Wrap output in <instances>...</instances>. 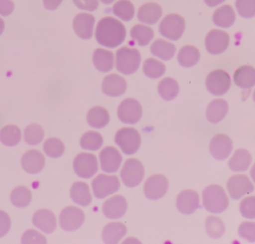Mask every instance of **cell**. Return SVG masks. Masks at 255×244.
<instances>
[{"label": "cell", "mask_w": 255, "mask_h": 244, "mask_svg": "<svg viewBox=\"0 0 255 244\" xmlns=\"http://www.w3.org/2000/svg\"><path fill=\"white\" fill-rule=\"evenodd\" d=\"M115 142L125 154L134 153L140 145V134L133 127H123L115 135Z\"/></svg>", "instance_id": "4"}, {"label": "cell", "mask_w": 255, "mask_h": 244, "mask_svg": "<svg viewBox=\"0 0 255 244\" xmlns=\"http://www.w3.org/2000/svg\"><path fill=\"white\" fill-rule=\"evenodd\" d=\"M251 160L252 157L249 151L244 148H239L235 150V152L230 157L228 166L233 171H244L249 167Z\"/></svg>", "instance_id": "30"}, {"label": "cell", "mask_w": 255, "mask_h": 244, "mask_svg": "<svg viewBox=\"0 0 255 244\" xmlns=\"http://www.w3.org/2000/svg\"><path fill=\"white\" fill-rule=\"evenodd\" d=\"M120 188V180L116 175L99 174L92 181V189L96 197L104 198Z\"/></svg>", "instance_id": "8"}, {"label": "cell", "mask_w": 255, "mask_h": 244, "mask_svg": "<svg viewBox=\"0 0 255 244\" xmlns=\"http://www.w3.org/2000/svg\"><path fill=\"white\" fill-rule=\"evenodd\" d=\"M185 29L184 19L177 14L166 15L159 23V33L169 40H178Z\"/></svg>", "instance_id": "5"}, {"label": "cell", "mask_w": 255, "mask_h": 244, "mask_svg": "<svg viewBox=\"0 0 255 244\" xmlns=\"http://www.w3.org/2000/svg\"><path fill=\"white\" fill-rule=\"evenodd\" d=\"M229 200L224 189L217 185L211 184L202 191V204L206 210L211 213L223 212L228 206Z\"/></svg>", "instance_id": "2"}, {"label": "cell", "mask_w": 255, "mask_h": 244, "mask_svg": "<svg viewBox=\"0 0 255 244\" xmlns=\"http://www.w3.org/2000/svg\"><path fill=\"white\" fill-rule=\"evenodd\" d=\"M200 58V53L194 46L186 45L180 48L177 54V61L182 67H192L194 66Z\"/></svg>", "instance_id": "33"}, {"label": "cell", "mask_w": 255, "mask_h": 244, "mask_svg": "<svg viewBox=\"0 0 255 244\" xmlns=\"http://www.w3.org/2000/svg\"><path fill=\"white\" fill-rule=\"evenodd\" d=\"M130 37L139 46H146L153 38V30L146 25L136 24L130 29Z\"/></svg>", "instance_id": "35"}, {"label": "cell", "mask_w": 255, "mask_h": 244, "mask_svg": "<svg viewBox=\"0 0 255 244\" xmlns=\"http://www.w3.org/2000/svg\"><path fill=\"white\" fill-rule=\"evenodd\" d=\"M63 0H43L44 7L48 10H54L59 7Z\"/></svg>", "instance_id": "51"}, {"label": "cell", "mask_w": 255, "mask_h": 244, "mask_svg": "<svg viewBox=\"0 0 255 244\" xmlns=\"http://www.w3.org/2000/svg\"><path fill=\"white\" fill-rule=\"evenodd\" d=\"M127 31L124 24L113 17L102 18L96 27V40L107 48H116L126 39Z\"/></svg>", "instance_id": "1"}, {"label": "cell", "mask_w": 255, "mask_h": 244, "mask_svg": "<svg viewBox=\"0 0 255 244\" xmlns=\"http://www.w3.org/2000/svg\"><path fill=\"white\" fill-rule=\"evenodd\" d=\"M227 112H228L227 102L223 99H215L208 104L205 111V115L207 120L210 122L216 123L224 119Z\"/></svg>", "instance_id": "23"}, {"label": "cell", "mask_w": 255, "mask_h": 244, "mask_svg": "<svg viewBox=\"0 0 255 244\" xmlns=\"http://www.w3.org/2000/svg\"><path fill=\"white\" fill-rule=\"evenodd\" d=\"M103 3H105V4H110V3H112V2H114L115 0H101Z\"/></svg>", "instance_id": "55"}, {"label": "cell", "mask_w": 255, "mask_h": 244, "mask_svg": "<svg viewBox=\"0 0 255 244\" xmlns=\"http://www.w3.org/2000/svg\"><path fill=\"white\" fill-rule=\"evenodd\" d=\"M21 139V130L14 124L5 125L0 129V141L5 145H15Z\"/></svg>", "instance_id": "36"}, {"label": "cell", "mask_w": 255, "mask_h": 244, "mask_svg": "<svg viewBox=\"0 0 255 244\" xmlns=\"http://www.w3.org/2000/svg\"><path fill=\"white\" fill-rule=\"evenodd\" d=\"M212 21L218 27H230L235 21V12L230 5H223L214 11Z\"/></svg>", "instance_id": "29"}, {"label": "cell", "mask_w": 255, "mask_h": 244, "mask_svg": "<svg viewBox=\"0 0 255 244\" xmlns=\"http://www.w3.org/2000/svg\"><path fill=\"white\" fill-rule=\"evenodd\" d=\"M250 175H251V178L252 180L255 182V163L252 165L251 167V170H250Z\"/></svg>", "instance_id": "53"}, {"label": "cell", "mask_w": 255, "mask_h": 244, "mask_svg": "<svg viewBox=\"0 0 255 244\" xmlns=\"http://www.w3.org/2000/svg\"><path fill=\"white\" fill-rule=\"evenodd\" d=\"M43 149L48 156L56 158L63 154L65 150V146L60 139L56 137H50L45 140L43 144Z\"/></svg>", "instance_id": "42"}, {"label": "cell", "mask_w": 255, "mask_h": 244, "mask_svg": "<svg viewBox=\"0 0 255 244\" xmlns=\"http://www.w3.org/2000/svg\"><path fill=\"white\" fill-rule=\"evenodd\" d=\"M253 101L255 102V90H254V92H253Z\"/></svg>", "instance_id": "56"}, {"label": "cell", "mask_w": 255, "mask_h": 244, "mask_svg": "<svg viewBox=\"0 0 255 244\" xmlns=\"http://www.w3.org/2000/svg\"><path fill=\"white\" fill-rule=\"evenodd\" d=\"M226 187L229 195L234 199H239L254 190V185L245 174H235L231 176L226 183Z\"/></svg>", "instance_id": "12"}, {"label": "cell", "mask_w": 255, "mask_h": 244, "mask_svg": "<svg viewBox=\"0 0 255 244\" xmlns=\"http://www.w3.org/2000/svg\"><path fill=\"white\" fill-rule=\"evenodd\" d=\"M199 204L198 193L191 189H186L178 193L176 197V207L183 214L193 213Z\"/></svg>", "instance_id": "18"}, {"label": "cell", "mask_w": 255, "mask_h": 244, "mask_svg": "<svg viewBox=\"0 0 255 244\" xmlns=\"http://www.w3.org/2000/svg\"><path fill=\"white\" fill-rule=\"evenodd\" d=\"M168 188V180L162 174H153L149 176L143 185L144 195L148 199H158L162 197Z\"/></svg>", "instance_id": "11"}, {"label": "cell", "mask_w": 255, "mask_h": 244, "mask_svg": "<svg viewBox=\"0 0 255 244\" xmlns=\"http://www.w3.org/2000/svg\"><path fill=\"white\" fill-rule=\"evenodd\" d=\"M110 121V116L108 111L102 107H94L89 110L87 114L88 123L96 128L104 127L108 124Z\"/></svg>", "instance_id": "32"}, {"label": "cell", "mask_w": 255, "mask_h": 244, "mask_svg": "<svg viewBox=\"0 0 255 244\" xmlns=\"http://www.w3.org/2000/svg\"><path fill=\"white\" fill-rule=\"evenodd\" d=\"M232 147L231 138L223 133L215 134L209 142V151L216 159H225L232 151Z\"/></svg>", "instance_id": "15"}, {"label": "cell", "mask_w": 255, "mask_h": 244, "mask_svg": "<svg viewBox=\"0 0 255 244\" xmlns=\"http://www.w3.org/2000/svg\"><path fill=\"white\" fill-rule=\"evenodd\" d=\"M75 5L83 10L94 11L98 8L99 2L98 0H73Z\"/></svg>", "instance_id": "48"}, {"label": "cell", "mask_w": 255, "mask_h": 244, "mask_svg": "<svg viewBox=\"0 0 255 244\" xmlns=\"http://www.w3.org/2000/svg\"><path fill=\"white\" fill-rule=\"evenodd\" d=\"M239 235L251 242L255 241V222L245 221L242 222L238 227Z\"/></svg>", "instance_id": "46"}, {"label": "cell", "mask_w": 255, "mask_h": 244, "mask_svg": "<svg viewBox=\"0 0 255 244\" xmlns=\"http://www.w3.org/2000/svg\"><path fill=\"white\" fill-rule=\"evenodd\" d=\"M127 90V81L117 75L111 74L104 78L102 83V91L110 97H118L123 95Z\"/></svg>", "instance_id": "19"}, {"label": "cell", "mask_w": 255, "mask_h": 244, "mask_svg": "<svg viewBox=\"0 0 255 244\" xmlns=\"http://www.w3.org/2000/svg\"><path fill=\"white\" fill-rule=\"evenodd\" d=\"M74 170L80 177L89 178L98 170V160L96 155L87 152H81L76 155L73 162Z\"/></svg>", "instance_id": "10"}, {"label": "cell", "mask_w": 255, "mask_h": 244, "mask_svg": "<svg viewBox=\"0 0 255 244\" xmlns=\"http://www.w3.org/2000/svg\"><path fill=\"white\" fill-rule=\"evenodd\" d=\"M141 60V56L137 49L122 47L116 53V67L119 72L125 75L134 73Z\"/></svg>", "instance_id": "3"}, {"label": "cell", "mask_w": 255, "mask_h": 244, "mask_svg": "<svg viewBox=\"0 0 255 244\" xmlns=\"http://www.w3.org/2000/svg\"><path fill=\"white\" fill-rule=\"evenodd\" d=\"M44 137L43 128L37 124L32 123L24 129V139L29 144H38Z\"/></svg>", "instance_id": "43"}, {"label": "cell", "mask_w": 255, "mask_h": 244, "mask_svg": "<svg viewBox=\"0 0 255 244\" xmlns=\"http://www.w3.org/2000/svg\"><path fill=\"white\" fill-rule=\"evenodd\" d=\"M22 242L23 243H46V239L42 234H40L36 230L29 229L23 233Z\"/></svg>", "instance_id": "47"}, {"label": "cell", "mask_w": 255, "mask_h": 244, "mask_svg": "<svg viewBox=\"0 0 255 244\" xmlns=\"http://www.w3.org/2000/svg\"><path fill=\"white\" fill-rule=\"evenodd\" d=\"M225 0H204V2L206 3V5L210 6V7H214V6H217L219 5L220 3L224 2Z\"/></svg>", "instance_id": "52"}, {"label": "cell", "mask_w": 255, "mask_h": 244, "mask_svg": "<svg viewBox=\"0 0 255 244\" xmlns=\"http://www.w3.org/2000/svg\"><path fill=\"white\" fill-rule=\"evenodd\" d=\"M102 144L103 136L101 133L93 130L85 132L80 139V145L82 148L88 150H97L102 146Z\"/></svg>", "instance_id": "39"}, {"label": "cell", "mask_w": 255, "mask_h": 244, "mask_svg": "<svg viewBox=\"0 0 255 244\" xmlns=\"http://www.w3.org/2000/svg\"><path fill=\"white\" fill-rule=\"evenodd\" d=\"M120 175L123 183L126 186L134 187L137 186L142 180L144 169L139 160L135 158H128L125 161Z\"/></svg>", "instance_id": "6"}, {"label": "cell", "mask_w": 255, "mask_h": 244, "mask_svg": "<svg viewBox=\"0 0 255 244\" xmlns=\"http://www.w3.org/2000/svg\"><path fill=\"white\" fill-rule=\"evenodd\" d=\"M235 7L238 14L244 18L255 16V0H236Z\"/></svg>", "instance_id": "44"}, {"label": "cell", "mask_w": 255, "mask_h": 244, "mask_svg": "<svg viewBox=\"0 0 255 244\" xmlns=\"http://www.w3.org/2000/svg\"><path fill=\"white\" fill-rule=\"evenodd\" d=\"M142 71L146 77L157 79L164 74L165 66L160 61H157L153 58H148L142 64Z\"/></svg>", "instance_id": "37"}, {"label": "cell", "mask_w": 255, "mask_h": 244, "mask_svg": "<svg viewBox=\"0 0 255 244\" xmlns=\"http://www.w3.org/2000/svg\"><path fill=\"white\" fill-rule=\"evenodd\" d=\"M127 233V227L121 222H111L105 225L102 237L106 243H118Z\"/></svg>", "instance_id": "27"}, {"label": "cell", "mask_w": 255, "mask_h": 244, "mask_svg": "<svg viewBox=\"0 0 255 244\" xmlns=\"http://www.w3.org/2000/svg\"><path fill=\"white\" fill-rule=\"evenodd\" d=\"M150 52L155 57L167 61L170 60L175 53V46L162 39H156L150 46Z\"/></svg>", "instance_id": "31"}, {"label": "cell", "mask_w": 255, "mask_h": 244, "mask_svg": "<svg viewBox=\"0 0 255 244\" xmlns=\"http://www.w3.org/2000/svg\"><path fill=\"white\" fill-rule=\"evenodd\" d=\"M240 213L248 219L255 218V196H247L243 198L239 205Z\"/></svg>", "instance_id": "45"}, {"label": "cell", "mask_w": 255, "mask_h": 244, "mask_svg": "<svg viewBox=\"0 0 255 244\" xmlns=\"http://www.w3.org/2000/svg\"><path fill=\"white\" fill-rule=\"evenodd\" d=\"M128 207V202L123 195H115L107 199L103 204V213L106 217L117 219L122 217Z\"/></svg>", "instance_id": "17"}, {"label": "cell", "mask_w": 255, "mask_h": 244, "mask_svg": "<svg viewBox=\"0 0 255 244\" xmlns=\"http://www.w3.org/2000/svg\"><path fill=\"white\" fill-rule=\"evenodd\" d=\"M114 14L124 21H129L134 15V7L128 0H118L113 6Z\"/></svg>", "instance_id": "38"}, {"label": "cell", "mask_w": 255, "mask_h": 244, "mask_svg": "<svg viewBox=\"0 0 255 244\" xmlns=\"http://www.w3.org/2000/svg\"><path fill=\"white\" fill-rule=\"evenodd\" d=\"M71 199L82 206H87L92 201V195L87 183L82 181H77L73 183L70 189Z\"/></svg>", "instance_id": "26"}, {"label": "cell", "mask_w": 255, "mask_h": 244, "mask_svg": "<svg viewBox=\"0 0 255 244\" xmlns=\"http://www.w3.org/2000/svg\"><path fill=\"white\" fill-rule=\"evenodd\" d=\"M205 230L211 238H219L224 233V223L216 216H208L205 219Z\"/></svg>", "instance_id": "41"}, {"label": "cell", "mask_w": 255, "mask_h": 244, "mask_svg": "<svg viewBox=\"0 0 255 244\" xmlns=\"http://www.w3.org/2000/svg\"><path fill=\"white\" fill-rule=\"evenodd\" d=\"M95 17L88 13H80L73 20V28L82 39H90L93 35Z\"/></svg>", "instance_id": "20"}, {"label": "cell", "mask_w": 255, "mask_h": 244, "mask_svg": "<svg viewBox=\"0 0 255 244\" xmlns=\"http://www.w3.org/2000/svg\"><path fill=\"white\" fill-rule=\"evenodd\" d=\"M229 35L221 30L213 29L209 31L205 37V48L208 53L218 55L223 53L229 45Z\"/></svg>", "instance_id": "13"}, {"label": "cell", "mask_w": 255, "mask_h": 244, "mask_svg": "<svg viewBox=\"0 0 255 244\" xmlns=\"http://www.w3.org/2000/svg\"><path fill=\"white\" fill-rule=\"evenodd\" d=\"M162 9L156 3H145L137 11V19L145 24H155L161 17Z\"/></svg>", "instance_id": "24"}, {"label": "cell", "mask_w": 255, "mask_h": 244, "mask_svg": "<svg viewBox=\"0 0 255 244\" xmlns=\"http://www.w3.org/2000/svg\"><path fill=\"white\" fill-rule=\"evenodd\" d=\"M10 224L11 221L9 215L5 211L0 210V237L4 236L9 231Z\"/></svg>", "instance_id": "49"}, {"label": "cell", "mask_w": 255, "mask_h": 244, "mask_svg": "<svg viewBox=\"0 0 255 244\" xmlns=\"http://www.w3.org/2000/svg\"><path fill=\"white\" fill-rule=\"evenodd\" d=\"M141 114L142 109L139 102L131 98L124 100L118 107V117L125 123L132 124L137 122L141 118Z\"/></svg>", "instance_id": "9"}, {"label": "cell", "mask_w": 255, "mask_h": 244, "mask_svg": "<svg viewBox=\"0 0 255 244\" xmlns=\"http://www.w3.org/2000/svg\"><path fill=\"white\" fill-rule=\"evenodd\" d=\"M205 86L208 92L212 95L222 96L229 90L231 80L227 72L223 70H214L206 77Z\"/></svg>", "instance_id": "7"}, {"label": "cell", "mask_w": 255, "mask_h": 244, "mask_svg": "<svg viewBox=\"0 0 255 244\" xmlns=\"http://www.w3.org/2000/svg\"><path fill=\"white\" fill-rule=\"evenodd\" d=\"M10 199L15 206L25 207L30 203L32 199V193L27 187L18 186L12 190L10 194Z\"/></svg>", "instance_id": "40"}, {"label": "cell", "mask_w": 255, "mask_h": 244, "mask_svg": "<svg viewBox=\"0 0 255 244\" xmlns=\"http://www.w3.org/2000/svg\"><path fill=\"white\" fill-rule=\"evenodd\" d=\"M99 157L102 170L108 173L116 172L122 163V154L114 146H107L102 149Z\"/></svg>", "instance_id": "16"}, {"label": "cell", "mask_w": 255, "mask_h": 244, "mask_svg": "<svg viewBox=\"0 0 255 244\" xmlns=\"http://www.w3.org/2000/svg\"><path fill=\"white\" fill-rule=\"evenodd\" d=\"M45 164V157L39 151L31 149L26 151L21 158V165L23 169L28 173H38L42 170Z\"/></svg>", "instance_id": "21"}, {"label": "cell", "mask_w": 255, "mask_h": 244, "mask_svg": "<svg viewBox=\"0 0 255 244\" xmlns=\"http://www.w3.org/2000/svg\"><path fill=\"white\" fill-rule=\"evenodd\" d=\"M85 214L83 210L75 206L65 207L59 217L60 226L67 231H73L78 229L84 222Z\"/></svg>", "instance_id": "14"}, {"label": "cell", "mask_w": 255, "mask_h": 244, "mask_svg": "<svg viewBox=\"0 0 255 244\" xmlns=\"http://www.w3.org/2000/svg\"><path fill=\"white\" fill-rule=\"evenodd\" d=\"M32 222L37 228L46 233L53 232L57 225L56 216L51 210L48 209L37 210L32 217Z\"/></svg>", "instance_id": "22"}, {"label": "cell", "mask_w": 255, "mask_h": 244, "mask_svg": "<svg viewBox=\"0 0 255 244\" xmlns=\"http://www.w3.org/2000/svg\"><path fill=\"white\" fill-rule=\"evenodd\" d=\"M93 63L100 72H109L114 67V54L105 49H96L93 53Z\"/></svg>", "instance_id": "28"}, {"label": "cell", "mask_w": 255, "mask_h": 244, "mask_svg": "<svg viewBox=\"0 0 255 244\" xmlns=\"http://www.w3.org/2000/svg\"><path fill=\"white\" fill-rule=\"evenodd\" d=\"M157 91L159 96L165 100V101H170L174 99L178 92H179V86L178 83L172 79V78H164L162 79L157 86Z\"/></svg>", "instance_id": "34"}, {"label": "cell", "mask_w": 255, "mask_h": 244, "mask_svg": "<svg viewBox=\"0 0 255 244\" xmlns=\"http://www.w3.org/2000/svg\"><path fill=\"white\" fill-rule=\"evenodd\" d=\"M3 30H4V21L0 18V35L2 34Z\"/></svg>", "instance_id": "54"}, {"label": "cell", "mask_w": 255, "mask_h": 244, "mask_svg": "<svg viewBox=\"0 0 255 244\" xmlns=\"http://www.w3.org/2000/svg\"><path fill=\"white\" fill-rule=\"evenodd\" d=\"M234 83L242 89H249L255 86V68L251 66L239 67L233 75Z\"/></svg>", "instance_id": "25"}, {"label": "cell", "mask_w": 255, "mask_h": 244, "mask_svg": "<svg viewBox=\"0 0 255 244\" xmlns=\"http://www.w3.org/2000/svg\"><path fill=\"white\" fill-rule=\"evenodd\" d=\"M14 9V3L11 0H0V15L7 16Z\"/></svg>", "instance_id": "50"}]
</instances>
